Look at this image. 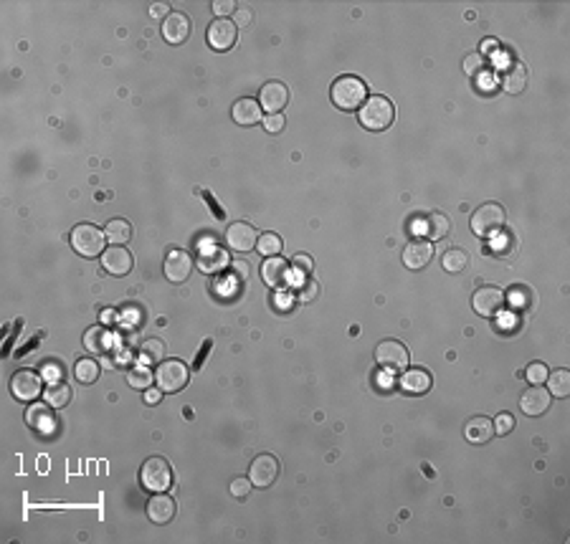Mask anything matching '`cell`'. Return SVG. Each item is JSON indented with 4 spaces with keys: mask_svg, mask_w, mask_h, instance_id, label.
Segmentation results:
<instances>
[{
    "mask_svg": "<svg viewBox=\"0 0 570 544\" xmlns=\"http://www.w3.org/2000/svg\"><path fill=\"white\" fill-rule=\"evenodd\" d=\"M398 385H401V390H406L408 395H423V392H428V387H431V375H428L426 370H421V367H408V370L401 375Z\"/></svg>",
    "mask_w": 570,
    "mask_h": 544,
    "instance_id": "obj_19",
    "label": "cell"
},
{
    "mask_svg": "<svg viewBox=\"0 0 570 544\" xmlns=\"http://www.w3.org/2000/svg\"><path fill=\"white\" fill-rule=\"evenodd\" d=\"M505 223H507L505 208L497 205V203H484V205L476 208L474 215H471V231L479 238L499 236V231L505 228Z\"/></svg>",
    "mask_w": 570,
    "mask_h": 544,
    "instance_id": "obj_3",
    "label": "cell"
},
{
    "mask_svg": "<svg viewBox=\"0 0 570 544\" xmlns=\"http://www.w3.org/2000/svg\"><path fill=\"white\" fill-rule=\"evenodd\" d=\"M96 378H99V362L91 360V357H84V360L77 362V380L84 385H91L96 382Z\"/></svg>",
    "mask_w": 570,
    "mask_h": 544,
    "instance_id": "obj_34",
    "label": "cell"
},
{
    "mask_svg": "<svg viewBox=\"0 0 570 544\" xmlns=\"http://www.w3.org/2000/svg\"><path fill=\"white\" fill-rule=\"evenodd\" d=\"M291 266H294V271L304 278V276H309V273L315 271V261L309 259L307 254H297L294 259H291Z\"/></svg>",
    "mask_w": 570,
    "mask_h": 544,
    "instance_id": "obj_40",
    "label": "cell"
},
{
    "mask_svg": "<svg viewBox=\"0 0 570 544\" xmlns=\"http://www.w3.org/2000/svg\"><path fill=\"white\" fill-rule=\"evenodd\" d=\"M43 397H46V402L51 408H66L72 402V387L64 380L61 382H51L46 387V392H43Z\"/></svg>",
    "mask_w": 570,
    "mask_h": 544,
    "instance_id": "obj_30",
    "label": "cell"
},
{
    "mask_svg": "<svg viewBox=\"0 0 570 544\" xmlns=\"http://www.w3.org/2000/svg\"><path fill=\"white\" fill-rule=\"evenodd\" d=\"M167 11V6H152V16H162Z\"/></svg>",
    "mask_w": 570,
    "mask_h": 544,
    "instance_id": "obj_52",
    "label": "cell"
},
{
    "mask_svg": "<svg viewBox=\"0 0 570 544\" xmlns=\"http://www.w3.org/2000/svg\"><path fill=\"white\" fill-rule=\"evenodd\" d=\"M135 266V259L132 254L125 249V246H112V249H104L101 254V268L112 276H127Z\"/></svg>",
    "mask_w": 570,
    "mask_h": 544,
    "instance_id": "obj_12",
    "label": "cell"
},
{
    "mask_svg": "<svg viewBox=\"0 0 570 544\" xmlns=\"http://www.w3.org/2000/svg\"><path fill=\"white\" fill-rule=\"evenodd\" d=\"M527 84V72H525L522 64H512L507 66V72L502 74V89L510 91V94H520Z\"/></svg>",
    "mask_w": 570,
    "mask_h": 544,
    "instance_id": "obj_28",
    "label": "cell"
},
{
    "mask_svg": "<svg viewBox=\"0 0 570 544\" xmlns=\"http://www.w3.org/2000/svg\"><path fill=\"white\" fill-rule=\"evenodd\" d=\"M190 36V18L185 13H167L162 21V38L172 46H180Z\"/></svg>",
    "mask_w": 570,
    "mask_h": 544,
    "instance_id": "obj_14",
    "label": "cell"
},
{
    "mask_svg": "<svg viewBox=\"0 0 570 544\" xmlns=\"http://www.w3.org/2000/svg\"><path fill=\"white\" fill-rule=\"evenodd\" d=\"M140 481L147 491L152 494H160V491H167L172 486V468L165 458L160 455H152L142 463L140 468Z\"/></svg>",
    "mask_w": 570,
    "mask_h": 544,
    "instance_id": "obj_4",
    "label": "cell"
},
{
    "mask_svg": "<svg viewBox=\"0 0 570 544\" xmlns=\"http://www.w3.org/2000/svg\"><path fill=\"white\" fill-rule=\"evenodd\" d=\"M434 259V246L428 241H410L403 251V264L408 268H423Z\"/></svg>",
    "mask_w": 570,
    "mask_h": 544,
    "instance_id": "obj_20",
    "label": "cell"
},
{
    "mask_svg": "<svg viewBox=\"0 0 570 544\" xmlns=\"http://www.w3.org/2000/svg\"><path fill=\"white\" fill-rule=\"evenodd\" d=\"M162 268H165V276L170 278L172 284H183L185 278L190 276V271H193V259H190L188 251L172 249L170 254L165 256Z\"/></svg>",
    "mask_w": 570,
    "mask_h": 544,
    "instance_id": "obj_13",
    "label": "cell"
},
{
    "mask_svg": "<svg viewBox=\"0 0 570 544\" xmlns=\"http://www.w3.org/2000/svg\"><path fill=\"white\" fill-rule=\"evenodd\" d=\"M256 249L264 259H272V256L281 254V238L276 233H262L259 241H256Z\"/></svg>",
    "mask_w": 570,
    "mask_h": 544,
    "instance_id": "obj_35",
    "label": "cell"
},
{
    "mask_svg": "<svg viewBox=\"0 0 570 544\" xmlns=\"http://www.w3.org/2000/svg\"><path fill=\"white\" fill-rule=\"evenodd\" d=\"M492 423H494V433H499V436H507V433L515 428V418H512V413H499Z\"/></svg>",
    "mask_w": 570,
    "mask_h": 544,
    "instance_id": "obj_41",
    "label": "cell"
},
{
    "mask_svg": "<svg viewBox=\"0 0 570 544\" xmlns=\"http://www.w3.org/2000/svg\"><path fill=\"white\" fill-rule=\"evenodd\" d=\"M198 266H201L203 273H220L228 266V254L218 246H211V249H203L201 256H198Z\"/></svg>",
    "mask_w": 570,
    "mask_h": 544,
    "instance_id": "obj_25",
    "label": "cell"
},
{
    "mask_svg": "<svg viewBox=\"0 0 570 544\" xmlns=\"http://www.w3.org/2000/svg\"><path fill=\"white\" fill-rule=\"evenodd\" d=\"M289 264H286L284 259H279V256H272V259L264 261L262 266V278L264 284L272 286V289H281V286L289 284Z\"/></svg>",
    "mask_w": 570,
    "mask_h": 544,
    "instance_id": "obj_17",
    "label": "cell"
},
{
    "mask_svg": "<svg viewBox=\"0 0 570 544\" xmlns=\"http://www.w3.org/2000/svg\"><path fill=\"white\" fill-rule=\"evenodd\" d=\"M520 408H522V413L530 415V418H537V415L547 413V408H550V392H547L545 387H540V385H532V387L520 397Z\"/></svg>",
    "mask_w": 570,
    "mask_h": 544,
    "instance_id": "obj_18",
    "label": "cell"
},
{
    "mask_svg": "<svg viewBox=\"0 0 570 544\" xmlns=\"http://www.w3.org/2000/svg\"><path fill=\"white\" fill-rule=\"evenodd\" d=\"M140 352H142V360H160L165 355V344L160 339H145Z\"/></svg>",
    "mask_w": 570,
    "mask_h": 544,
    "instance_id": "obj_38",
    "label": "cell"
},
{
    "mask_svg": "<svg viewBox=\"0 0 570 544\" xmlns=\"http://www.w3.org/2000/svg\"><path fill=\"white\" fill-rule=\"evenodd\" d=\"M547 392L555 397H568L570 395V373L568 370H555L547 373Z\"/></svg>",
    "mask_w": 570,
    "mask_h": 544,
    "instance_id": "obj_31",
    "label": "cell"
},
{
    "mask_svg": "<svg viewBox=\"0 0 570 544\" xmlns=\"http://www.w3.org/2000/svg\"><path fill=\"white\" fill-rule=\"evenodd\" d=\"M233 271H236L238 278L249 276V264H244V261H236V264H233Z\"/></svg>",
    "mask_w": 570,
    "mask_h": 544,
    "instance_id": "obj_48",
    "label": "cell"
},
{
    "mask_svg": "<svg viewBox=\"0 0 570 544\" xmlns=\"http://www.w3.org/2000/svg\"><path fill=\"white\" fill-rule=\"evenodd\" d=\"M203 196H206V200H208V203H211V205H213L216 215H218V218H223V210H220V208H218V205H216V200H213V198H211V196H208V193H203Z\"/></svg>",
    "mask_w": 570,
    "mask_h": 544,
    "instance_id": "obj_51",
    "label": "cell"
},
{
    "mask_svg": "<svg viewBox=\"0 0 570 544\" xmlns=\"http://www.w3.org/2000/svg\"><path fill=\"white\" fill-rule=\"evenodd\" d=\"M41 375L48 382H61V378H64V365H61L59 360H46L41 365Z\"/></svg>",
    "mask_w": 570,
    "mask_h": 544,
    "instance_id": "obj_37",
    "label": "cell"
},
{
    "mask_svg": "<svg viewBox=\"0 0 570 544\" xmlns=\"http://www.w3.org/2000/svg\"><path fill=\"white\" fill-rule=\"evenodd\" d=\"M147 516L155 524H167L175 516V502L172 497H165V491H160L157 497H152L147 502Z\"/></svg>",
    "mask_w": 570,
    "mask_h": 544,
    "instance_id": "obj_24",
    "label": "cell"
},
{
    "mask_svg": "<svg viewBox=\"0 0 570 544\" xmlns=\"http://www.w3.org/2000/svg\"><path fill=\"white\" fill-rule=\"evenodd\" d=\"M43 390V380L41 375H36L33 370H21V373L13 375L11 380V392L18 400L28 402V400H36Z\"/></svg>",
    "mask_w": 570,
    "mask_h": 544,
    "instance_id": "obj_10",
    "label": "cell"
},
{
    "mask_svg": "<svg viewBox=\"0 0 570 544\" xmlns=\"http://www.w3.org/2000/svg\"><path fill=\"white\" fill-rule=\"evenodd\" d=\"M238 38V26L228 18H216L213 23L208 26V43L216 51H228L233 48Z\"/></svg>",
    "mask_w": 570,
    "mask_h": 544,
    "instance_id": "obj_11",
    "label": "cell"
},
{
    "mask_svg": "<svg viewBox=\"0 0 570 544\" xmlns=\"http://www.w3.org/2000/svg\"><path fill=\"white\" fill-rule=\"evenodd\" d=\"M236 21L241 26H249L251 23V11L246 8V11H236Z\"/></svg>",
    "mask_w": 570,
    "mask_h": 544,
    "instance_id": "obj_49",
    "label": "cell"
},
{
    "mask_svg": "<svg viewBox=\"0 0 570 544\" xmlns=\"http://www.w3.org/2000/svg\"><path fill=\"white\" fill-rule=\"evenodd\" d=\"M188 378H190L188 367L180 360H165L155 370V380H157V387H160L162 392L183 390L185 385H188Z\"/></svg>",
    "mask_w": 570,
    "mask_h": 544,
    "instance_id": "obj_6",
    "label": "cell"
},
{
    "mask_svg": "<svg viewBox=\"0 0 570 544\" xmlns=\"http://www.w3.org/2000/svg\"><path fill=\"white\" fill-rule=\"evenodd\" d=\"M251 479H246V476H236V479L231 481V494L236 499H246L249 497V491H251Z\"/></svg>",
    "mask_w": 570,
    "mask_h": 544,
    "instance_id": "obj_42",
    "label": "cell"
},
{
    "mask_svg": "<svg viewBox=\"0 0 570 544\" xmlns=\"http://www.w3.org/2000/svg\"><path fill=\"white\" fill-rule=\"evenodd\" d=\"M276 476H279V461H276L272 453L256 455L254 461H251L249 479H251V484H254V486H259V489H267V486H272L274 481H276Z\"/></svg>",
    "mask_w": 570,
    "mask_h": 544,
    "instance_id": "obj_9",
    "label": "cell"
},
{
    "mask_svg": "<svg viewBox=\"0 0 570 544\" xmlns=\"http://www.w3.org/2000/svg\"><path fill=\"white\" fill-rule=\"evenodd\" d=\"M547 365L545 362H530V367H527V373H525V378L530 380L532 385H542L547 380Z\"/></svg>",
    "mask_w": 570,
    "mask_h": 544,
    "instance_id": "obj_39",
    "label": "cell"
},
{
    "mask_svg": "<svg viewBox=\"0 0 570 544\" xmlns=\"http://www.w3.org/2000/svg\"><path fill=\"white\" fill-rule=\"evenodd\" d=\"M294 294H297L299 302H307V304L315 302L317 294H320V284H317L312 276H304L302 281H299V286H297V291H294Z\"/></svg>",
    "mask_w": 570,
    "mask_h": 544,
    "instance_id": "obj_36",
    "label": "cell"
},
{
    "mask_svg": "<svg viewBox=\"0 0 570 544\" xmlns=\"http://www.w3.org/2000/svg\"><path fill=\"white\" fill-rule=\"evenodd\" d=\"M26 420H28V426L33 428V431L43 433V436L56 431V418H54V413H51V405H43V402L30 405L28 413H26Z\"/></svg>",
    "mask_w": 570,
    "mask_h": 544,
    "instance_id": "obj_21",
    "label": "cell"
},
{
    "mask_svg": "<svg viewBox=\"0 0 570 544\" xmlns=\"http://www.w3.org/2000/svg\"><path fill=\"white\" fill-rule=\"evenodd\" d=\"M231 114H233V122H236V125L251 127L262 119V104H259L256 99H249V96H246V99H238L236 104H233Z\"/></svg>",
    "mask_w": 570,
    "mask_h": 544,
    "instance_id": "obj_23",
    "label": "cell"
},
{
    "mask_svg": "<svg viewBox=\"0 0 570 544\" xmlns=\"http://www.w3.org/2000/svg\"><path fill=\"white\" fill-rule=\"evenodd\" d=\"M330 96H332V104L337 109H342V112H355V109H360L362 104H365V99H368V86L357 76H340L337 81L332 84Z\"/></svg>",
    "mask_w": 570,
    "mask_h": 544,
    "instance_id": "obj_2",
    "label": "cell"
},
{
    "mask_svg": "<svg viewBox=\"0 0 570 544\" xmlns=\"http://www.w3.org/2000/svg\"><path fill=\"white\" fill-rule=\"evenodd\" d=\"M360 117V125L365 127L368 132H383L393 125V119H396V109H393V101L388 96H368L365 104L360 107L357 112Z\"/></svg>",
    "mask_w": 570,
    "mask_h": 544,
    "instance_id": "obj_1",
    "label": "cell"
},
{
    "mask_svg": "<svg viewBox=\"0 0 570 544\" xmlns=\"http://www.w3.org/2000/svg\"><path fill=\"white\" fill-rule=\"evenodd\" d=\"M259 99H262V107L272 114H281V109L286 107L289 101V89H286L281 81H269L262 86L259 91Z\"/></svg>",
    "mask_w": 570,
    "mask_h": 544,
    "instance_id": "obj_16",
    "label": "cell"
},
{
    "mask_svg": "<svg viewBox=\"0 0 570 544\" xmlns=\"http://www.w3.org/2000/svg\"><path fill=\"white\" fill-rule=\"evenodd\" d=\"M441 266H444L449 273H462L464 268L469 266V256L464 254L462 249H449V251H444V256H441Z\"/></svg>",
    "mask_w": 570,
    "mask_h": 544,
    "instance_id": "obj_32",
    "label": "cell"
},
{
    "mask_svg": "<svg viewBox=\"0 0 570 544\" xmlns=\"http://www.w3.org/2000/svg\"><path fill=\"white\" fill-rule=\"evenodd\" d=\"M471 307L479 317H497L502 309H505V291L497 289V286H479L471 296Z\"/></svg>",
    "mask_w": 570,
    "mask_h": 544,
    "instance_id": "obj_7",
    "label": "cell"
},
{
    "mask_svg": "<svg viewBox=\"0 0 570 544\" xmlns=\"http://www.w3.org/2000/svg\"><path fill=\"white\" fill-rule=\"evenodd\" d=\"M375 360L378 365H383L386 370H403L408 367V347L398 339H383V342L375 347Z\"/></svg>",
    "mask_w": 570,
    "mask_h": 544,
    "instance_id": "obj_8",
    "label": "cell"
},
{
    "mask_svg": "<svg viewBox=\"0 0 570 544\" xmlns=\"http://www.w3.org/2000/svg\"><path fill=\"white\" fill-rule=\"evenodd\" d=\"M213 11L218 13V18H226L228 13L236 11V3H233V0H226V3H223V0H216V3H213Z\"/></svg>",
    "mask_w": 570,
    "mask_h": 544,
    "instance_id": "obj_45",
    "label": "cell"
},
{
    "mask_svg": "<svg viewBox=\"0 0 570 544\" xmlns=\"http://www.w3.org/2000/svg\"><path fill=\"white\" fill-rule=\"evenodd\" d=\"M160 400H162L160 387H157V390H155V387H147V390H145V402H147V405H157Z\"/></svg>",
    "mask_w": 570,
    "mask_h": 544,
    "instance_id": "obj_46",
    "label": "cell"
},
{
    "mask_svg": "<svg viewBox=\"0 0 570 544\" xmlns=\"http://www.w3.org/2000/svg\"><path fill=\"white\" fill-rule=\"evenodd\" d=\"M256 241H259V233H256L254 225H249V223H231L228 225L226 243L233 251H238V254L251 251L256 246Z\"/></svg>",
    "mask_w": 570,
    "mask_h": 544,
    "instance_id": "obj_15",
    "label": "cell"
},
{
    "mask_svg": "<svg viewBox=\"0 0 570 544\" xmlns=\"http://www.w3.org/2000/svg\"><path fill=\"white\" fill-rule=\"evenodd\" d=\"M211 347H213V342H211V339H206V342L201 344V352H198V360H196V370L203 365V360H206V357H208Z\"/></svg>",
    "mask_w": 570,
    "mask_h": 544,
    "instance_id": "obj_47",
    "label": "cell"
},
{
    "mask_svg": "<svg viewBox=\"0 0 570 544\" xmlns=\"http://www.w3.org/2000/svg\"><path fill=\"white\" fill-rule=\"evenodd\" d=\"M449 231H452V220L444 213H428L423 220V236H428L431 241H441L444 236H449Z\"/></svg>",
    "mask_w": 570,
    "mask_h": 544,
    "instance_id": "obj_27",
    "label": "cell"
},
{
    "mask_svg": "<svg viewBox=\"0 0 570 544\" xmlns=\"http://www.w3.org/2000/svg\"><path fill=\"white\" fill-rule=\"evenodd\" d=\"M84 347H86V352H91V355H104V352H109V347H112V334H109L104 327H91V329H86V334H84Z\"/></svg>",
    "mask_w": 570,
    "mask_h": 544,
    "instance_id": "obj_26",
    "label": "cell"
},
{
    "mask_svg": "<svg viewBox=\"0 0 570 544\" xmlns=\"http://www.w3.org/2000/svg\"><path fill=\"white\" fill-rule=\"evenodd\" d=\"M492 436H494V423L489 418H484V415H474V418H469V423L464 426V438L474 446L487 443Z\"/></svg>",
    "mask_w": 570,
    "mask_h": 544,
    "instance_id": "obj_22",
    "label": "cell"
},
{
    "mask_svg": "<svg viewBox=\"0 0 570 544\" xmlns=\"http://www.w3.org/2000/svg\"><path fill=\"white\" fill-rule=\"evenodd\" d=\"M114 319H117V312H114V309H104V312H101V324H104V322L112 324Z\"/></svg>",
    "mask_w": 570,
    "mask_h": 544,
    "instance_id": "obj_50",
    "label": "cell"
},
{
    "mask_svg": "<svg viewBox=\"0 0 570 544\" xmlns=\"http://www.w3.org/2000/svg\"><path fill=\"white\" fill-rule=\"evenodd\" d=\"M104 236H107V241L112 243V246H125L132 238V225L122 218H114L104 225Z\"/></svg>",
    "mask_w": 570,
    "mask_h": 544,
    "instance_id": "obj_29",
    "label": "cell"
},
{
    "mask_svg": "<svg viewBox=\"0 0 570 544\" xmlns=\"http://www.w3.org/2000/svg\"><path fill=\"white\" fill-rule=\"evenodd\" d=\"M104 241H107V236H104V231H99L96 225L82 223V225H77V228L72 231L74 251H77V254H82L84 259H91V256L104 254Z\"/></svg>",
    "mask_w": 570,
    "mask_h": 544,
    "instance_id": "obj_5",
    "label": "cell"
},
{
    "mask_svg": "<svg viewBox=\"0 0 570 544\" xmlns=\"http://www.w3.org/2000/svg\"><path fill=\"white\" fill-rule=\"evenodd\" d=\"M284 125H286L284 114H267V117H264V130L272 132V135L284 130Z\"/></svg>",
    "mask_w": 570,
    "mask_h": 544,
    "instance_id": "obj_44",
    "label": "cell"
},
{
    "mask_svg": "<svg viewBox=\"0 0 570 544\" xmlns=\"http://www.w3.org/2000/svg\"><path fill=\"white\" fill-rule=\"evenodd\" d=\"M152 380H155V375L147 370V365H137L127 373V382H130V387H135V390H147L150 385H152Z\"/></svg>",
    "mask_w": 570,
    "mask_h": 544,
    "instance_id": "obj_33",
    "label": "cell"
},
{
    "mask_svg": "<svg viewBox=\"0 0 570 544\" xmlns=\"http://www.w3.org/2000/svg\"><path fill=\"white\" fill-rule=\"evenodd\" d=\"M464 72L471 74V76H476L479 72H484V56L481 54H469L466 59H464Z\"/></svg>",
    "mask_w": 570,
    "mask_h": 544,
    "instance_id": "obj_43",
    "label": "cell"
}]
</instances>
